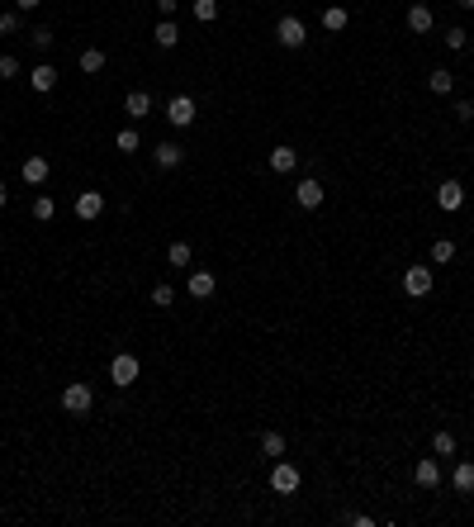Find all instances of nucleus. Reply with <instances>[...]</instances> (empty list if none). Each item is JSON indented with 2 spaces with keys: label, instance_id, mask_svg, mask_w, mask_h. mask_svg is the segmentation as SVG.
<instances>
[{
  "label": "nucleus",
  "instance_id": "nucleus-1",
  "mask_svg": "<svg viewBox=\"0 0 474 527\" xmlns=\"http://www.w3.org/2000/svg\"><path fill=\"white\" fill-rule=\"evenodd\" d=\"M91 404H95V395H91V385H86V380H71L62 390V409L71 418H86V414H91Z\"/></svg>",
  "mask_w": 474,
  "mask_h": 527
},
{
  "label": "nucleus",
  "instance_id": "nucleus-2",
  "mask_svg": "<svg viewBox=\"0 0 474 527\" xmlns=\"http://www.w3.org/2000/svg\"><path fill=\"white\" fill-rule=\"evenodd\" d=\"M304 38H308V29H304V19L284 15L280 24H275V43H280V48H304Z\"/></svg>",
  "mask_w": 474,
  "mask_h": 527
},
{
  "label": "nucleus",
  "instance_id": "nucleus-3",
  "mask_svg": "<svg viewBox=\"0 0 474 527\" xmlns=\"http://www.w3.org/2000/svg\"><path fill=\"white\" fill-rule=\"evenodd\" d=\"M138 356H128V351H119V356H114V361H110V380L114 385H119V390H128V385H133V380H138Z\"/></svg>",
  "mask_w": 474,
  "mask_h": 527
},
{
  "label": "nucleus",
  "instance_id": "nucleus-4",
  "mask_svg": "<svg viewBox=\"0 0 474 527\" xmlns=\"http://www.w3.org/2000/svg\"><path fill=\"white\" fill-rule=\"evenodd\" d=\"M403 290H408V300H427L432 295V266H408L403 271Z\"/></svg>",
  "mask_w": 474,
  "mask_h": 527
},
{
  "label": "nucleus",
  "instance_id": "nucleus-5",
  "mask_svg": "<svg viewBox=\"0 0 474 527\" xmlns=\"http://www.w3.org/2000/svg\"><path fill=\"white\" fill-rule=\"evenodd\" d=\"M71 209H76L81 224H91V219H100V214H105V195H100V191H81Z\"/></svg>",
  "mask_w": 474,
  "mask_h": 527
},
{
  "label": "nucleus",
  "instance_id": "nucleus-6",
  "mask_svg": "<svg viewBox=\"0 0 474 527\" xmlns=\"http://www.w3.org/2000/svg\"><path fill=\"white\" fill-rule=\"evenodd\" d=\"M270 489H275V494H294V489H299V470H294L289 461H275V470H270Z\"/></svg>",
  "mask_w": 474,
  "mask_h": 527
},
{
  "label": "nucleus",
  "instance_id": "nucleus-7",
  "mask_svg": "<svg viewBox=\"0 0 474 527\" xmlns=\"http://www.w3.org/2000/svg\"><path fill=\"white\" fill-rule=\"evenodd\" d=\"M195 114H200V105H195L190 96H175L171 105H166V119H171L175 128H190V124H195Z\"/></svg>",
  "mask_w": 474,
  "mask_h": 527
},
{
  "label": "nucleus",
  "instance_id": "nucleus-8",
  "mask_svg": "<svg viewBox=\"0 0 474 527\" xmlns=\"http://www.w3.org/2000/svg\"><path fill=\"white\" fill-rule=\"evenodd\" d=\"M437 205H441L446 214H456V209L465 205V186H460V181H441V186H437Z\"/></svg>",
  "mask_w": 474,
  "mask_h": 527
},
{
  "label": "nucleus",
  "instance_id": "nucleus-9",
  "mask_svg": "<svg viewBox=\"0 0 474 527\" xmlns=\"http://www.w3.org/2000/svg\"><path fill=\"white\" fill-rule=\"evenodd\" d=\"M185 290H190V295H195V300H209V295L219 290V280H214V271H190Z\"/></svg>",
  "mask_w": 474,
  "mask_h": 527
},
{
  "label": "nucleus",
  "instance_id": "nucleus-10",
  "mask_svg": "<svg viewBox=\"0 0 474 527\" xmlns=\"http://www.w3.org/2000/svg\"><path fill=\"white\" fill-rule=\"evenodd\" d=\"M124 114H128V119H147V114H152V96H147V91H128V96H124Z\"/></svg>",
  "mask_w": 474,
  "mask_h": 527
},
{
  "label": "nucleus",
  "instance_id": "nucleus-11",
  "mask_svg": "<svg viewBox=\"0 0 474 527\" xmlns=\"http://www.w3.org/2000/svg\"><path fill=\"white\" fill-rule=\"evenodd\" d=\"M294 200H299V209H318V205H323V186L308 176V181H299V186H294Z\"/></svg>",
  "mask_w": 474,
  "mask_h": 527
},
{
  "label": "nucleus",
  "instance_id": "nucleus-12",
  "mask_svg": "<svg viewBox=\"0 0 474 527\" xmlns=\"http://www.w3.org/2000/svg\"><path fill=\"white\" fill-rule=\"evenodd\" d=\"M412 480H417L422 489H437V484H441V465H437L432 456H427V461H417V465H412Z\"/></svg>",
  "mask_w": 474,
  "mask_h": 527
},
{
  "label": "nucleus",
  "instance_id": "nucleus-13",
  "mask_svg": "<svg viewBox=\"0 0 474 527\" xmlns=\"http://www.w3.org/2000/svg\"><path fill=\"white\" fill-rule=\"evenodd\" d=\"M152 157H157L161 171H171V166H180V162H185V147H180V143H157V152H152Z\"/></svg>",
  "mask_w": 474,
  "mask_h": 527
},
{
  "label": "nucleus",
  "instance_id": "nucleus-14",
  "mask_svg": "<svg viewBox=\"0 0 474 527\" xmlns=\"http://www.w3.org/2000/svg\"><path fill=\"white\" fill-rule=\"evenodd\" d=\"M294 166H299V152H294V147H275V152H270V171L275 176H289Z\"/></svg>",
  "mask_w": 474,
  "mask_h": 527
},
{
  "label": "nucleus",
  "instance_id": "nucleus-15",
  "mask_svg": "<svg viewBox=\"0 0 474 527\" xmlns=\"http://www.w3.org/2000/svg\"><path fill=\"white\" fill-rule=\"evenodd\" d=\"M29 86H33V91H52V86H57V67H52V62L33 67V72H29Z\"/></svg>",
  "mask_w": 474,
  "mask_h": 527
},
{
  "label": "nucleus",
  "instance_id": "nucleus-16",
  "mask_svg": "<svg viewBox=\"0 0 474 527\" xmlns=\"http://www.w3.org/2000/svg\"><path fill=\"white\" fill-rule=\"evenodd\" d=\"M347 24H351V15L342 10V5H328V10H323V29H328V33H342Z\"/></svg>",
  "mask_w": 474,
  "mask_h": 527
},
{
  "label": "nucleus",
  "instance_id": "nucleus-17",
  "mask_svg": "<svg viewBox=\"0 0 474 527\" xmlns=\"http://www.w3.org/2000/svg\"><path fill=\"white\" fill-rule=\"evenodd\" d=\"M432 24H437V19H432V10H427V5H408V29H412V33H427Z\"/></svg>",
  "mask_w": 474,
  "mask_h": 527
},
{
  "label": "nucleus",
  "instance_id": "nucleus-18",
  "mask_svg": "<svg viewBox=\"0 0 474 527\" xmlns=\"http://www.w3.org/2000/svg\"><path fill=\"white\" fill-rule=\"evenodd\" d=\"M451 484H456L460 494H474V465H470V461H460V465H456V475H451Z\"/></svg>",
  "mask_w": 474,
  "mask_h": 527
},
{
  "label": "nucleus",
  "instance_id": "nucleus-19",
  "mask_svg": "<svg viewBox=\"0 0 474 527\" xmlns=\"http://www.w3.org/2000/svg\"><path fill=\"white\" fill-rule=\"evenodd\" d=\"M24 181H29V186H43V181H47V157H29V162H24Z\"/></svg>",
  "mask_w": 474,
  "mask_h": 527
},
{
  "label": "nucleus",
  "instance_id": "nucleus-20",
  "mask_svg": "<svg viewBox=\"0 0 474 527\" xmlns=\"http://www.w3.org/2000/svg\"><path fill=\"white\" fill-rule=\"evenodd\" d=\"M152 38H157L161 48H175V43H180V29H175V19H161V24H157V33H152Z\"/></svg>",
  "mask_w": 474,
  "mask_h": 527
},
{
  "label": "nucleus",
  "instance_id": "nucleus-21",
  "mask_svg": "<svg viewBox=\"0 0 474 527\" xmlns=\"http://www.w3.org/2000/svg\"><path fill=\"white\" fill-rule=\"evenodd\" d=\"M81 72H86V76L105 72V52H100V48H81Z\"/></svg>",
  "mask_w": 474,
  "mask_h": 527
},
{
  "label": "nucleus",
  "instance_id": "nucleus-22",
  "mask_svg": "<svg viewBox=\"0 0 474 527\" xmlns=\"http://www.w3.org/2000/svg\"><path fill=\"white\" fill-rule=\"evenodd\" d=\"M427 86H432V91H437V96H451V86H456V76H451V72H446V67H437V72H432V76H427Z\"/></svg>",
  "mask_w": 474,
  "mask_h": 527
},
{
  "label": "nucleus",
  "instance_id": "nucleus-23",
  "mask_svg": "<svg viewBox=\"0 0 474 527\" xmlns=\"http://www.w3.org/2000/svg\"><path fill=\"white\" fill-rule=\"evenodd\" d=\"M166 261H171V266H190V261H195L190 242H171V247H166Z\"/></svg>",
  "mask_w": 474,
  "mask_h": 527
},
{
  "label": "nucleus",
  "instance_id": "nucleus-24",
  "mask_svg": "<svg viewBox=\"0 0 474 527\" xmlns=\"http://www.w3.org/2000/svg\"><path fill=\"white\" fill-rule=\"evenodd\" d=\"M219 19V0H195V24H214Z\"/></svg>",
  "mask_w": 474,
  "mask_h": 527
},
{
  "label": "nucleus",
  "instance_id": "nucleus-25",
  "mask_svg": "<svg viewBox=\"0 0 474 527\" xmlns=\"http://www.w3.org/2000/svg\"><path fill=\"white\" fill-rule=\"evenodd\" d=\"M114 147H119V152H138V147H142L138 128H119V138H114Z\"/></svg>",
  "mask_w": 474,
  "mask_h": 527
},
{
  "label": "nucleus",
  "instance_id": "nucleus-26",
  "mask_svg": "<svg viewBox=\"0 0 474 527\" xmlns=\"http://www.w3.org/2000/svg\"><path fill=\"white\" fill-rule=\"evenodd\" d=\"M451 256H456V242H451V238H437V242H432V261H437V266H446Z\"/></svg>",
  "mask_w": 474,
  "mask_h": 527
},
{
  "label": "nucleus",
  "instance_id": "nucleus-27",
  "mask_svg": "<svg viewBox=\"0 0 474 527\" xmlns=\"http://www.w3.org/2000/svg\"><path fill=\"white\" fill-rule=\"evenodd\" d=\"M261 451H266L270 461H280V456H284V437H280V432H266V437H261Z\"/></svg>",
  "mask_w": 474,
  "mask_h": 527
},
{
  "label": "nucleus",
  "instance_id": "nucleus-28",
  "mask_svg": "<svg viewBox=\"0 0 474 527\" xmlns=\"http://www.w3.org/2000/svg\"><path fill=\"white\" fill-rule=\"evenodd\" d=\"M52 214H57V205H52V195H38V200H33V219H43V224H52Z\"/></svg>",
  "mask_w": 474,
  "mask_h": 527
},
{
  "label": "nucleus",
  "instance_id": "nucleus-29",
  "mask_svg": "<svg viewBox=\"0 0 474 527\" xmlns=\"http://www.w3.org/2000/svg\"><path fill=\"white\" fill-rule=\"evenodd\" d=\"M432 451H437V456H456V437H451V432H437V437H432Z\"/></svg>",
  "mask_w": 474,
  "mask_h": 527
},
{
  "label": "nucleus",
  "instance_id": "nucleus-30",
  "mask_svg": "<svg viewBox=\"0 0 474 527\" xmlns=\"http://www.w3.org/2000/svg\"><path fill=\"white\" fill-rule=\"evenodd\" d=\"M19 29H24V19H19V10H5V15H0V33L10 38V33H19Z\"/></svg>",
  "mask_w": 474,
  "mask_h": 527
},
{
  "label": "nucleus",
  "instance_id": "nucleus-31",
  "mask_svg": "<svg viewBox=\"0 0 474 527\" xmlns=\"http://www.w3.org/2000/svg\"><path fill=\"white\" fill-rule=\"evenodd\" d=\"M465 43H470V33H465V29H446V48H451V52H465Z\"/></svg>",
  "mask_w": 474,
  "mask_h": 527
},
{
  "label": "nucleus",
  "instance_id": "nucleus-32",
  "mask_svg": "<svg viewBox=\"0 0 474 527\" xmlns=\"http://www.w3.org/2000/svg\"><path fill=\"white\" fill-rule=\"evenodd\" d=\"M171 300H175L171 285H157V290H152V304H157V309H171Z\"/></svg>",
  "mask_w": 474,
  "mask_h": 527
},
{
  "label": "nucleus",
  "instance_id": "nucleus-33",
  "mask_svg": "<svg viewBox=\"0 0 474 527\" xmlns=\"http://www.w3.org/2000/svg\"><path fill=\"white\" fill-rule=\"evenodd\" d=\"M0 76H5V81L19 76V57H15V52H5V57H0Z\"/></svg>",
  "mask_w": 474,
  "mask_h": 527
},
{
  "label": "nucleus",
  "instance_id": "nucleus-34",
  "mask_svg": "<svg viewBox=\"0 0 474 527\" xmlns=\"http://www.w3.org/2000/svg\"><path fill=\"white\" fill-rule=\"evenodd\" d=\"M29 43H33V48H47V43H52V33H47V29H33Z\"/></svg>",
  "mask_w": 474,
  "mask_h": 527
},
{
  "label": "nucleus",
  "instance_id": "nucleus-35",
  "mask_svg": "<svg viewBox=\"0 0 474 527\" xmlns=\"http://www.w3.org/2000/svg\"><path fill=\"white\" fill-rule=\"evenodd\" d=\"M456 119H460V124H470V119H474V105H470V100H460V105H456Z\"/></svg>",
  "mask_w": 474,
  "mask_h": 527
},
{
  "label": "nucleus",
  "instance_id": "nucleus-36",
  "mask_svg": "<svg viewBox=\"0 0 474 527\" xmlns=\"http://www.w3.org/2000/svg\"><path fill=\"white\" fill-rule=\"evenodd\" d=\"M175 5H180V0H157V10H161V19H171V15H175Z\"/></svg>",
  "mask_w": 474,
  "mask_h": 527
},
{
  "label": "nucleus",
  "instance_id": "nucleus-37",
  "mask_svg": "<svg viewBox=\"0 0 474 527\" xmlns=\"http://www.w3.org/2000/svg\"><path fill=\"white\" fill-rule=\"evenodd\" d=\"M19 10H38V5H43V0H15Z\"/></svg>",
  "mask_w": 474,
  "mask_h": 527
},
{
  "label": "nucleus",
  "instance_id": "nucleus-38",
  "mask_svg": "<svg viewBox=\"0 0 474 527\" xmlns=\"http://www.w3.org/2000/svg\"><path fill=\"white\" fill-rule=\"evenodd\" d=\"M10 205V186H5V181H0V209Z\"/></svg>",
  "mask_w": 474,
  "mask_h": 527
},
{
  "label": "nucleus",
  "instance_id": "nucleus-39",
  "mask_svg": "<svg viewBox=\"0 0 474 527\" xmlns=\"http://www.w3.org/2000/svg\"><path fill=\"white\" fill-rule=\"evenodd\" d=\"M456 5H460V10H474V0H456Z\"/></svg>",
  "mask_w": 474,
  "mask_h": 527
},
{
  "label": "nucleus",
  "instance_id": "nucleus-40",
  "mask_svg": "<svg viewBox=\"0 0 474 527\" xmlns=\"http://www.w3.org/2000/svg\"><path fill=\"white\" fill-rule=\"evenodd\" d=\"M470 86H474V76H470Z\"/></svg>",
  "mask_w": 474,
  "mask_h": 527
}]
</instances>
